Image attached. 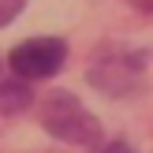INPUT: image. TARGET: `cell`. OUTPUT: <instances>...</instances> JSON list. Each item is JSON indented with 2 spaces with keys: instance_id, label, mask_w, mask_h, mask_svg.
Here are the masks:
<instances>
[{
  "instance_id": "cell-1",
  "label": "cell",
  "mask_w": 153,
  "mask_h": 153,
  "mask_svg": "<svg viewBox=\"0 0 153 153\" xmlns=\"http://www.w3.org/2000/svg\"><path fill=\"white\" fill-rule=\"evenodd\" d=\"M142 75H146V52L127 49V45H105L94 56L86 79H90V86H97L108 97H127L138 90Z\"/></svg>"
},
{
  "instance_id": "cell-2",
  "label": "cell",
  "mask_w": 153,
  "mask_h": 153,
  "mask_svg": "<svg viewBox=\"0 0 153 153\" xmlns=\"http://www.w3.org/2000/svg\"><path fill=\"white\" fill-rule=\"evenodd\" d=\"M41 123H45V131H49L52 138L75 142V146H94V142L101 138V127H97V120L86 112V105L75 94H64V90H56V94L45 101Z\"/></svg>"
},
{
  "instance_id": "cell-3",
  "label": "cell",
  "mask_w": 153,
  "mask_h": 153,
  "mask_svg": "<svg viewBox=\"0 0 153 153\" xmlns=\"http://www.w3.org/2000/svg\"><path fill=\"white\" fill-rule=\"evenodd\" d=\"M67 60V45L60 37H34V41H22L19 49H11V71L26 79H49L64 67Z\"/></svg>"
},
{
  "instance_id": "cell-4",
  "label": "cell",
  "mask_w": 153,
  "mask_h": 153,
  "mask_svg": "<svg viewBox=\"0 0 153 153\" xmlns=\"http://www.w3.org/2000/svg\"><path fill=\"white\" fill-rule=\"evenodd\" d=\"M30 86L22 79H0V112H7V116H11V112H22L30 105Z\"/></svg>"
},
{
  "instance_id": "cell-5",
  "label": "cell",
  "mask_w": 153,
  "mask_h": 153,
  "mask_svg": "<svg viewBox=\"0 0 153 153\" xmlns=\"http://www.w3.org/2000/svg\"><path fill=\"white\" fill-rule=\"evenodd\" d=\"M22 4H26V0H0V26H7V22L22 11Z\"/></svg>"
},
{
  "instance_id": "cell-6",
  "label": "cell",
  "mask_w": 153,
  "mask_h": 153,
  "mask_svg": "<svg viewBox=\"0 0 153 153\" xmlns=\"http://www.w3.org/2000/svg\"><path fill=\"white\" fill-rule=\"evenodd\" d=\"M97 153H134V146L131 142H108V146H101Z\"/></svg>"
},
{
  "instance_id": "cell-7",
  "label": "cell",
  "mask_w": 153,
  "mask_h": 153,
  "mask_svg": "<svg viewBox=\"0 0 153 153\" xmlns=\"http://www.w3.org/2000/svg\"><path fill=\"white\" fill-rule=\"evenodd\" d=\"M134 7H138V11H153V0H131Z\"/></svg>"
}]
</instances>
